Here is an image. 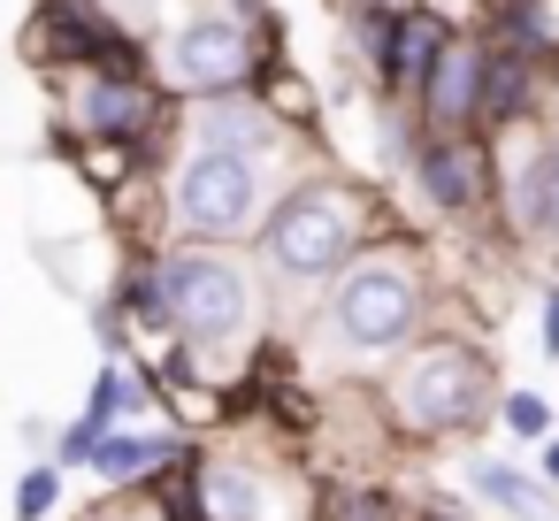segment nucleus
<instances>
[{"mask_svg":"<svg viewBox=\"0 0 559 521\" xmlns=\"http://www.w3.org/2000/svg\"><path fill=\"white\" fill-rule=\"evenodd\" d=\"M429 307H437V269L421 253L414 230L368 246L314 315V353H330V383L360 376V368H391L414 338H429Z\"/></svg>","mask_w":559,"mask_h":521,"instance_id":"nucleus-3","label":"nucleus"},{"mask_svg":"<svg viewBox=\"0 0 559 521\" xmlns=\"http://www.w3.org/2000/svg\"><path fill=\"white\" fill-rule=\"evenodd\" d=\"M307 521H406V498H399L383 475L322 467V475L307 483Z\"/></svg>","mask_w":559,"mask_h":521,"instance_id":"nucleus-16","label":"nucleus"},{"mask_svg":"<svg viewBox=\"0 0 559 521\" xmlns=\"http://www.w3.org/2000/svg\"><path fill=\"white\" fill-rule=\"evenodd\" d=\"M85 139H123L162 169L177 154V100L154 85V70H70V78H55L47 154L70 162V146H85Z\"/></svg>","mask_w":559,"mask_h":521,"instance_id":"nucleus-5","label":"nucleus"},{"mask_svg":"<svg viewBox=\"0 0 559 521\" xmlns=\"http://www.w3.org/2000/svg\"><path fill=\"white\" fill-rule=\"evenodd\" d=\"M498 429H506V437H521V445H544L559 422H551V399H544V391L513 383V391H498Z\"/></svg>","mask_w":559,"mask_h":521,"instance_id":"nucleus-20","label":"nucleus"},{"mask_svg":"<svg viewBox=\"0 0 559 521\" xmlns=\"http://www.w3.org/2000/svg\"><path fill=\"white\" fill-rule=\"evenodd\" d=\"M154 406H162V391H154V368H146L139 353H123V360H100V368H93L85 414H93L100 429H116V422H146Z\"/></svg>","mask_w":559,"mask_h":521,"instance_id":"nucleus-18","label":"nucleus"},{"mask_svg":"<svg viewBox=\"0 0 559 521\" xmlns=\"http://www.w3.org/2000/svg\"><path fill=\"white\" fill-rule=\"evenodd\" d=\"M467 498H475L483 513H498V521H551V513H559L551 483L528 475V467H513L506 452H475V460H467Z\"/></svg>","mask_w":559,"mask_h":521,"instance_id":"nucleus-15","label":"nucleus"},{"mask_svg":"<svg viewBox=\"0 0 559 521\" xmlns=\"http://www.w3.org/2000/svg\"><path fill=\"white\" fill-rule=\"evenodd\" d=\"M100 9H108V16H116L131 39H154L162 24H177V16L192 9V0H100Z\"/></svg>","mask_w":559,"mask_h":521,"instance_id":"nucleus-23","label":"nucleus"},{"mask_svg":"<svg viewBox=\"0 0 559 521\" xmlns=\"http://www.w3.org/2000/svg\"><path fill=\"white\" fill-rule=\"evenodd\" d=\"M276 169L238 162V154H207V146H177L162 162V215L169 238L185 246H253L269 200H276Z\"/></svg>","mask_w":559,"mask_h":521,"instance_id":"nucleus-6","label":"nucleus"},{"mask_svg":"<svg viewBox=\"0 0 559 521\" xmlns=\"http://www.w3.org/2000/svg\"><path fill=\"white\" fill-rule=\"evenodd\" d=\"M467 24L490 47H506V55H521V62L559 78V9H551V0H483Z\"/></svg>","mask_w":559,"mask_h":521,"instance_id":"nucleus-14","label":"nucleus"},{"mask_svg":"<svg viewBox=\"0 0 559 521\" xmlns=\"http://www.w3.org/2000/svg\"><path fill=\"white\" fill-rule=\"evenodd\" d=\"M551 146H559V108H551Z\"/></svg>","mask_w":559,"mask_h":521,"instance_id":"nucleus-30","label":"nucleus"},{"mask_svg":"<svg viewBox=\"0 0 559 521\" xmlns=\"http://www.w3.org/2000/svg\"><path fill=\"white\" fill-rule=\"evenodd\" d=\"M192 9H215V16H238V24H253V32H261V24L276 16V9H269V0H192Z\"/></svg>","mask_w":559,"mask_h":521,"instance_id":"nucleus-25","label":"nucleus"},{"mask_svg":"<svg viewBox=\"0 0 559 521\" xmlns=\"http://www.w3.org/2000/svg\"><path fill=\"white\" fill-rule=\"evenodd\" d=\"M85 521H162V513H154V498H108V506H93Z\"/></svg>","mask_w":559,"mask_h":521,"instance_id":"nucleus-26","label":"nucleus"},{"mask_svg":"<svg viewBox=\"0 0 559 521\" xmlns=\"http://www.w3.org/2000/svg\"><path fill=\"white\" fill-rule=\"evenodd\" d=\"M253 100H261L292 139L314 146V131H322V85H314L292 55H261V70H253Z\"/></svg>","mask_w":559,"mask_h":521,"instance_id":"nucleus-17","label":"nucleus"},{"mask_svg":"<svg viewBox=\"0 0 559 521\" xmlns=\"http://www.w3.org/2000/svg\"><path fill=\"white\" fill-rule=\"evenodd\" d=\"M399 230H414V223L399 215V200L383 185H360V177H345L330 162H307V169H292L276 185V200H269V215H261L246 253L261 261L269 292L307 299V292H330L368 246H383Z\"/></svg>","mask_w":559,"mask_h":521,"instance_id":"nucleus-1","label":"nucleus"},{"mask_svg":"<svg viewBox=\"0 0 559 521\" xmlns=\"http://www.w3.org/2000/svg\"><path fill=\"white\" fill-rule=\"evenodd\" d=\"M353 9H414V0H337V16H353Z\"/></svg>","mask_w":559,"mask_h":521,"instance_id":"nucleus-28","label":"nucleus"},{"mask_svg":"<svg viewBox=\"0 0 559 521\" xmlns=\"http://www.w3.org/2000/svg\"><path fill=\"white\" fill-rule=\"evenodd\" d=\"M383 422L399 445H452L475 437L498 414V338H452L429 330L414 338L383 376H376Z\"/></svg>","mask_w":559,"mask_h":521,"instance_id":"nucleus-4","label":"nucleus"},{"mask_svg":"<svg viewBox=\"0 0 559 521\" xmlns=\"http://www.w3.org/2000/svg\"><path fill=\"white\" fill-rule=\"evenodd\" d=\"M162 292H169V345L162 376H207L230 383L246 353L276 330V292L246 246H162Z\"/></svg>","mask_w":559,"mask_h":521,"instance_id":"nucleus-2","label":"nucleus"},{"mask_svg":"<svg viewBox=\"0 0 559 521\" xmlns=\"http://www.w3.org/2000/svg\"><path fill=\"white\" fill-rule=\"evenodd\" d=\"M536 475H544V483H551V490H559V429H551V437H544V467H536Z\"/></svg>","mask_w":559,"mask_h":521,"instance_id":"nucleus-27","label":"nucleus"},{"mask_svg":"<svg viewBox=\"0 0 559 521\" xmlns=\"http://www.w3.org/2000/svg\"><path fill=\"white\" fill-rule=\"evenodd\" d=\"M146 169H154V162H146L139 146H123V139H85V146H70V177H78L85 192H100V200L123 192V185L146 177Z\"/></svg>","mask_w":559,"mask_h":521,"instance_id":"nucleus-19","label":"nucleus"},{"mask_svg":"<svg viewBox=\"0 0 559 521\" xmlns=\"http://www.w3.org/2000/svg\"><path fill=\"white\" fill-rule=\"evenodd\" d=\"M406 108L421 131H483V32L475 24H460L444 39V55L429 62V78Z\"/></svg>","mask_w":559,"mask_h":521,"instance_id":"nucleus-11","label":"nucleus"},{"mask_svg":"<svg viewBox=\"0 0 559 521\" xmlns=\"http://www.w3.org/2000/svg\"><path fill=\"white\" fill-rule=\"evenodd\" d=\"M536 353L559 360V269H551V284L536 292Z\"/></svg>","mask_w":559,"mask_h":521,"instance_id":"nucleus-24","label":"nucleus"},{"mask_svg":"<svg viewBox=\"0 0 559 521\" xmlns=\"http://www.w3.org/2000/svg\"><path fill=\"white\" fill-rule=\"evenodd\" d=\"M177 146L238 154V162H261V169H276V177H292V169L314 162V146L292 139V131L253 100V85H238V93H207V100H177Z\"/></svg>","mask_w":559,"mask_h":521,"instance_id":"nucleus-10","label":"nucleus"},{"mask_svg":"<svg viewBox=\"0 0 559 521\" xmlns=\"http://www.w3.org/2000/svg\"><path fill=\"white\" fill-rule=\"evenodd\" d=\"M62 467L55 460H32L24 467V483H16V521H55V506H62Z\"/></svg>","mask_w":559,"mask_h":521,"instance_id":"nucleus-21","label":"nucleus"},{"mask_svg":"<svg viewBox=\"0 0 559 521\" xmlns=\"http://www.w3.org/2000/svg\"><path fill=\"white\" fill-rule=\"evenodd\" d=\"M261 55H292L284 39V16H269L261 32L238 24V16H215V9H185L177 24H162L146 39V70L169 100H207V93H238L253 85Z\"/></svg>","mask_w":559,"mask_h":521,"instance_id":"nucleus-7","label":"nucleus"},{"mask_svg":"<svg viewBox=\"0 0 559 521\" xmlns=\"http://www.w3.org/2000/svg\"><path fill=\"white\" fill-rule=\"evenodd\" d=\"M16 55L39 78H70V70H146V39H131L100 0H32Z\"/></svg>","mask_w":559,"mask_h":521,"instance_id":"nucleus-9","label":"nucleus"},{"mask_svg":"<svg viewBox=\"0 0 559 521\" xmlns=\"http://www.w3.org/2000/svg\"><path fill=\"white\" fill-rule=\"evenodd\" d=\"M429 9H444V16H460V24H467V16H475V0H429Z\"/></svg>","mask_w":559,"mask_h":521,"instance_id":"nucleus-29","label":"nucleus"},{"mask_svg":"<svg viewBox=\"0 0 559 521\" xmlns=\"http://www.w3.org/2000/svg\"><path fill=\"white\" fill-rule=\"evenodd\" d=\"M192 452H200V437H185V429L116 422V429L100 437V452H93V467H85V475H100L116 498H146V490H154L162 475H177Z\"/></svg>","mask_w":559,"mask_h":521,"instance_id":"nucleus-12","label":"nucleus"},{"mask_svg":"<svg viewBox=\"0 0 559 521\" xmlns=\"http://www.w3.org/2000/svg\"><path fill=\"white\" fill-rule=\"evenodd\" d=\"M475 9H483V0H475Z\"/></svg>","mask_w":559,"mask_h":521,"instance_id":"nucleus-31","label":"nucleus"},{"mask_svg":"<svg viewBox=\"0 0 559 521\" xmlns=\"http://www.w3.org/2000/svg\"><path fill=\"white\" fill-rule=\"evenodd\" d=\"M100 437H108V429H100L93 414H70V422H62V437L47 445V460H55L62 475H78V467H93V452H100Z\"/></svg>","mask_w":559,"mask_h":521,"instance_id":"nucleus-22","label":"nucleus"},{"mask_svg":"<svg viewBox=\"0 0 559 521\" xmlns=\"http://www.w3.org/2000/svg\"><path fill=\"white\" fill-rule=\"evenodd\" d=\"M399 185L421 223H444V230L498 223V146L483 131H421Z\"/></svg>","mask_w":559,"mask_h":521,"instance_id":"nucleus-8","label":"nucleus"},{"mask_svg":"<svg viewBox=\"0 0 559 521\" xmlns=\"http://www.w3.org/2000/svg\"><path fill=\"white\" fill-rule=\"evenodd\" d=\"M551 85H559L551 70H536V62H521V55H506V47L483 39V139L521 131V123H544Z\"/></svg>","mask_w":559,"mask_h":521,"instance_id":"nucleus-13","label":"nucleus"}]
</instances>
